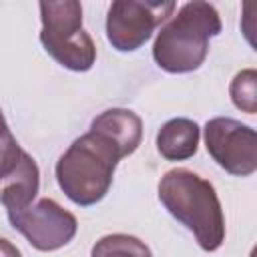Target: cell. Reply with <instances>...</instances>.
Returning a JSON list of instances; mask_svg holds the SVG:
<instances>
[{"instance_id": "obj_1", "label": "cell", "mask_w": 257, "mask_h": 257, "mask_svg": "<svg viewBox=\"0 0 257 257\" xmlns=\"http://www.w3.org/2000/svg\"><path fill=\"white\" fill-rule=\"evenodd\" d=\"M161 205L185 225L197 245L213 253L225 241V215L215 187L189 169H171L159 181Z\"/></svg>"}, {"instance_id": "obj_2", "label": "cell", "mask_w": 257, "mask_h": 257, "mask_svg": "<svg viewBox=\"0 0 257 257\" xmlns=\"http://www.w3.org/2000/svg\"><path fill=\"white\" fill-rule=\"evenodd\" d=\"M120 159L124 155L110 139L88 131L74 139L56 161V183L74 205L92 207L106 197Z\"/></svg>"}, {"instance_id": "obj_3", "label": "cell", "mask_w": 257, "mask_h": 257, "mask_svg": "<svg viewBox=\"0 0 257 257\" xmlns=\"http://www.w3.org/2000/svg\"><path fill=\"white\" fill-rule=\"evenodd\" d=\"M221 18L213 4L203 0L185 2L173 18L161 26L153 42V60L171 74L197 70L207 54L209 40L221 34Z\"/></svg>"}, {"instance_id": "obj_4", "label": "cell", "mask_w": 257, "mask_h": 257, "mask_svg": "<svg viewBox=\"0 0 257 257\" xmlns=\"http://www.w3.org/2000/svg\"><path fill=\"white\" fill-rule=\"evenodd\" d=\"M40 42L64 68L86 72L96 60V46L82 28V6L76 0L40 2Z\"/></svg>"}, {"instance_id": "obj_5", "label": "cell", "mask_w": 257, "mask_h": 257, "mask_svg": "<svg viewBox=\"0 0 257 257\" xmlns=\"http://www.w3.org/2000/svg\"><path fill=\"white\" fill-rule=\"evenodd\" d=\"M8 221L36 251H56L68 245L76 231V217L60 207L54 199H38L22 209H8Z\"/></svg>"}, {"instance_id": "obj_6", "label": "cell", "mask_w": 257, "mask_h": 257, "mask_svg": "<svg viewBox=\"0 0 257 257\" xmlns=\"http://www.w3.org/2000/svg\"><path fill=\"white\" fill-rule=\"evenodd\" d=\"M173 10L171 0H114L106 12V38L118 52H135L173 16Z\"/></svg>"}, {"instance_id": "obj_7", "label": "cell", "mask_w": 257, "mask_h": 257, "mask_svg": "<svg viewBox=\"0 0 257 257\" xmlns=\"http://www.w3.org/2000/svg\"><path fill=\"white\" fill-rule=\"evenodd\" d=\"M205 147L211 159L235 177L257 171V133L249 124L229 116H217L205 124Z\"/></svg>"}, {"instance_id": "obj_8", "label": "cell", "mask_w": 257, "mask_h": 257, "mask_svg": "<svg viewBox=\"0 0 257 257\" xmlns=\"http://www.w3.org/2000/svg\"><path fill=\"white\" fill-rule=\"evenodd\" d=\"M40 187V171L36 161L24 151L16 167L0 177V203L8 209L30 205Z\"/></svg>"}, {"instance_id": "obj_9", "label": "cell", "mask_w": 257, "mask_h": 257, "mask_svg": "<svg viewBox=\"0 0 257 257\" xmlns=\"http://www.w3.org/2000/svg\"><path fill=\"white\" fill-rule=\"evenodd\" d=\"M90 131L110 139L124 157L133 155L143 139V120L128 108H108L92 118Z\"/></svg>"}, {"instance_id": "obj_10", "label": "cell", "mask_w": 257, "mask_h": 257, "mask_svg": "<svg viewBox=\"0 0 257 257\" xmlns=\"http://www.w3.org/2000/svg\"><path fill=\"white\" fill-rule=\"evenodd\" d=\"M201 128L191 118H171L157 133V151L167 161H187L199 149Z\"/></svg>"}, {"instance_id": "obj_11", "label": "cell", "mask_w": 257, "mask_h": 257, "mask_svg": "<svg viewBox=\"0 0 257 257\" xmlns=\"http://www.w3.org/2000/svg\"><path fill=\"white\" fill-rule=\"evenodd\" d=\"M90 257H153V253L141 239L126 233H112L94 243Z\"/></svg>"}, {"instance_id": "obj_12", "label": "cell", "mask_w": 257, "mask_h": 257, "mask_svg": "<svg viewBox=\"0 0 257 257\" xmlns=\"http://www.w3.org/2000/svg\"><path fill=\"white\" fill-rule=\"evenodd\" d=\"M229 94L233 104L239 110L247 114H255L257 112V72L253 68H245L237 72L231 80Z\"/></svg>"}, {"instance_id": "obj_13", "label": "cell", "mask_w": 257, "mask_h": 257, "mask_svg": "<svg viewBox=\"0 0 257 257\" xmlns=\"http://www.w3.org/2000/svg\"><path fill=\"white\" fill-rule=\"evenodd\" d=\"M22 153H24V149L18 145L12 131L8 128V122H6L4 112L0 108V177L6 175L12 167H16Z\"/></svg>"}, {"instance_id": "obj_14", "label": "cell", "mask_w": 257, "mask_h": 257, "mask_svg": "<svg viewBox=\"0 0 257 257\" xmlns=\"http://www.w3.org/2000/svg\"><path fill=\"white\" fill-rule=\"evenodd\" d=\"M0 257H22V255L16 245H12L8 239L0 237Z\"/></svg>"}]
</instances>
